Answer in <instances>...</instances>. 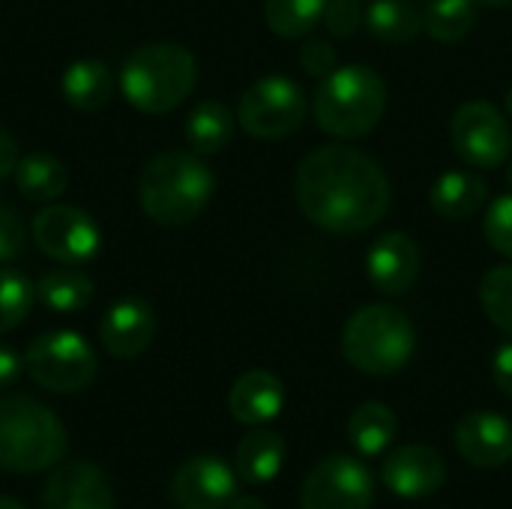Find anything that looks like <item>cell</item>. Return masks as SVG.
Here are the masks:
<instances>
[{"mask_svg": "<svg viewBox=\"0 0 512 509\" xmlns=\"http://www.w3.org/2000/svg\"><path fill=\"white\" fill-rule=\"evenodd\" d=\"M297 204L312 225L330 234H360L387 216L390 180L369 153L327 144L300 162Z\"/></svg>", "mask_w": 512, "mask_h": 509, "instance_id": "1", "label": "cell"}, {"mask_svg": "<svg viewBox=\"0 0 512 509\" xmlns=\"http://www.w3.org/2000/svg\"><path fill=\"white\" fill-rule=\"evenodd\" d=\"M216 180L198 153L168 150L153 156L138 180L141 210L156 225H189L210 204Z\"/></svg>", "mask_w": 512, "mask_h": 509, "instance_id": "2", "label": "cell"}, {"mask_svg": "<svg viewBox=\"0 0 512 509\" xmlns=\"http://www.w3.org/2000/svg\"><path fill=\"white\" fill-rule=\"evenodd\" d=\"M198 81V60L177 42L135 48L120 69L123 99L144 114H165L183 105Z\"/></svg>", "mask_w": 512, "mask_h": 509, "instance_id": "3", "label": "cell"}, {"mask_svg": "<svg viewBox=\"0 0 512 509\" xmlns=\"http://www.w3.org/2000/svg\"><path fill=\"white\" fill-rule=\"evenodd\" d=\"M387 108V84L369 66H336L321 78L312 99L318 126L336 138L354 141L369 135Z\"/></svg>", "mask_w": 512, "mask_h": 509, "instance_id": "4", "label": "cell"}, {"mask_svg": "<svg viewBox=\"0 0 512 509\" xmlns=\"http://www.w3.org/2000/svg\"><path fill=\"white\" fill-rule=\"evenodd\" d=\"M66 456V429L60 417L33 396L0 399V468L36 474Z\"/></svg>", "mask_w": 512, "mask_h": 509, "instance_id": "5", "label": "cell"}, {"mask_svg": "<svg viewBox=\"0 0 512 509\" xmlns=\"http://www.w3.org/2000/svg\"><path fill=\"white\" fill-rule=\"evenodd\" d=\"M417 348L411 318L396 306H363L342 330V354L363 375H393L408 366Z\"/></svg>", "mask_w": 512, "mask_h": 509, "instance_id": "6", "label": "cell"}, {"mask_svg": "<svg viewBox=\"0 0 512 509\" xmlns=\"http://www.w3.org/2000/svg\"><path fill=\"white\" fill-rule=\"evenodd\" d=\"M309 114L306 93L288 75L258 78L237 105V123L261 141H279L294 135Z\"/></svg>", "mask_w": 512, "mask_h": 509, "instance_id": "7", "label": "cell"}, {"mask_svg": "<svg viewBox=\"0 0 512 509\" xmlns=\"http://www.w3.org/2000/svg\"><path fill=\"white\" fill-rule=\"evenodd\" d=\"M24 369L48 393H81L96 378V354L84 336L54 330L30 342Z\"/></svg>", "mask_w": 512, "mask_h": 509, "instance_id": "8", "label": "cell"}, {"mask_svg": "<svg viewBox=\"0 0 512 509\" xmlns=\"http://www.w3.org/2000/svg\"><path fill=\"white\" fill-rule=\"evenodd\" d=\"M30 234L39 252L66 267H84L87 261H93L102 243L93 216L72 204H48L45 210H39L33 216Z\"/></svg>", "mask_w": 512, "mask_h": 509, "instance_id": "9", "label": "cell"}, {"mask_svg": "<svg viewBox=\"0 0 512 509\" xmlns=\"http://www.w3.org/2000/svg\"><path fill=\"white\" fill-rule=\"evenodd\" d=\"M450 138L456 153L474 168H498L512 153V129L507 117L483 99H471L456 108Z\"/></svg>", "mask_w": 512, "mask_h": 509, "instance_id": "10", "label": "cell"}, {"mask_svg": "<svg viewBox=\"0 0 512 509\" xmlns=\"http://www.w3.org/2000/svg\"><path fill=\"white\" fill-rule=\"evenodd\" d=\"M375 501L372 474L360 459L327 456L303 480L300 509H369Z\"/></svg>", "mask_w": 512, "mask_h": 509, "instance_id": "11", "label": "cell"}, {"mask_svg": "<svg viewBox=\"0 0 512 509\" xmlns=\"http://www.w3.org/2000/svg\"><path fill=\"white\" fill-rule=\"evenodd\" d=\"M237 495V474L216 456H195L171 477L177 509H225Z\"/></svg>", "mask_w": 512, "mask_h": 509, "instance_id": "12", "label": "cell"}, {"mask_svg": "<svg viewBox=\"0 0 512 509\" xmlns=\"http://www.w3.org/2000/svg\"><path fill=\"white\" fill-rule=\"evenodd\" d=\"M381 477L393 495H399L405 501H420V498L435 495L444 486L447 465L438 450H432L426 444H408L387 456Z\"/></svg>", "mask_w": 512, "mask_h": 509, "instance_id": "13", "label": "cell"}, {"mask_svg": "<svg viewBox=\"0 0 512 509\" xmlns=\"http://www.w3.org/2000/svg\"><path fill=\"white\" fill-rule=\"evenodd\" d=\"M456 450L480 471L504 468L512 459V423L495 411H471L456 426Z\"/></svg>", "mask_w": 512, "mask_h": 509, "instance_id": "14", "label": "cell"}, {"mask_svg": "<svg viewBox=\"0 0 512 509\" xmlns=\"http://www.w3.org/2000/svg\"><path fill=\"white\" fill-rule=\"evenodd\" d=\"M153 336H156V315L138 297L117 300L99 324V339L105 351L117 360L141 357L150 348Z\"/></svg>", "mask_w": 512, "mask_h": 509, "instance_id": "15", "label": "cell"}, {"mask_svg": "<svg viewBox=\"0 0 512 509\" xmlns=\"http://www.w3.org/2000/svg\"><path fill=\"white\" fill-rule=\"evenodd\" d=\"M42 509H114V495L96 465L69 462L48 477Z\"/></svg>", "mask_w": 512, "mask_h": 509, "instance_id": "16", "label": "cell"}, {"mask_svg": "<svg viewBox=\"0 0 512 509\" xmlns=\"http://www.w3.org/2000/svg\"><path fill=\"white\" fill-rule=\"evenodd\" d=\"M366 273L381 294H405L420 276V246L408 234L390 231L372 243Z\"/></svg>", "mask_w": 512, "mask_h": 509, "instance_id": "17", "label": "cell"}, {"mask_svg": "<svg viewBox=\"0 0 512 509\" xmlns=\"http://www.w3.org/2000/svg\"><path fill=\"white\" fill-rule=\"evenodd\" d=\"M282 405H285V387L267 369H252L240 375L228 393V408L234 420L243 426H264L276 420Z\"/></svg>", "mask_w": 512, "mask_h": 509, "instance_id": "18", "label": "cell"}, {"mask_svg": "<svg viewBox=\"0 0 512 509\" xmlns=\"http://www.w3.org/2000/svg\"><path fill=\"white\" fill-rule=\"evenodd\" d=\"M486 198H489V186L474 171L450 168L432 183V210L444 219H453V222L480 213Z\"/></svg>", "mask_w": 512, "mask_h": 509, "instance_id": "19", "label": "cell"}, {"mask_svg": "<svg viewBox=\"0 0 512 509\" xmlns=\"http://www.w3.org/2000/svg\"><path fill=\"white\" fill-rule=\"evenodd\" d=\"M282 465H285V441L270 429L252 426V432L237 444L234 471L249 486L270 483L282 471Z\"/></svg>", "mask_w": 512, "mask_h": 509, "instance_id": "20", "label": "cell"}, {"mask_svg": "<svg viewBox=\"0 0 512 509\" xmlns=\"http://www.w3.org/2000/svg\"><path fill=\"white\" fill-rule=\"evenodd\" d=\"M114 87H117L114 72L102 60H93V57L69 63L60 78V90L66 102L78 111H96L108 105V99L114 96Z\"/></svg>", "mask_w": 512, "mask_h": 509, "instance_id": "21", "label": "cell"}, {"mask_svg": "<svg viewBox=\"0 0 512 509\" xmlns=\"http://www.w3.org/2000/svg\"><path fill=\"white\" fill-rule=\"evenodd\" d=\"M93 279L78 270V267H57L48 270L39 282H36V300L57 312V315H72L81 312L90 300H93Z\"/></svg>", "mask_w": 512, "mask_h": 509, "instance_id": "22", "label": "cell"}, {"mask_svg": "<svg viewBox=\"0 0 512 509\" xmlns=\"http://www.w3.org/2000/svg\"><path fill=\"white\" fill-rule=\"evenodd\" d=\"M234 135V114L225 102L219 99H204L192 108L189 120H186V141L192 147V153L198 156H210L228 147Z\"/></svg>", "mask_w": 512, "mask_h": 509, "instance_id": "23", "label": "cell"}, {"mask_svg": "<svg viewBox=\"0 0 512 509\" xmlns=\"http://www.w3.org/2000/svg\"><path fill=\"white\" fill-rule=\"evenodd\" d=\"M12 177H15L18 192L24 198H30V201H54L69 186L66 165L51 153H27V156H21Z\"/></svg>", "mask_w": 512, "mask_h": 509, "instance_id": "24", "label": "cell"}, {"mask_svg": "<svg viewBox=\"0 0 512 509\" xmlns=\"http://www.w3.org/2000/svg\"><path fill=\"white\" fill-rule=\"evenodd\" d=\"M399 423L396 414L381 405V402H366L360 405L351 420H348V441L360 456H381L393 441H396Z\"/></svg>", "mask_w": 512, "mask_h": 509, "instance_id": "25", "label": "cell"}, {"mask_svg": "<svg viewBox=\"0 0 512 509\" xmlns=\"http://www.w3.org/2000/svg\"><path fill=\"white\" fill-rule=\"evenodd\" d=\"M366 24L384 42H411L423 30V15L414 0H375L366 9Z\"/></svg>", "mask_w": 512, "mask_h": 509, "instance_id": "26", "label": "cell"}, {"mask_svg": "<svg viewBox=\"0 0 512 509\" xmlns=\"http://www.w3.org/2000/svg\"><path fill=\"white\" fill-rule=\"evenodd\" d=\"M327 0H267L264 18L276 36L297 39L312 33L324 21Z\"/></svg>", "mask_w": 512, "mask_h": 509, "instance_id": "27", "label": "cell"}, {"mask_svg": "<svg viewBox=\"0 0 512 509\" xmlns=\"http://www.w3.org/2000/svg\"><path fill=\"white\" fill-rule=\"evenodd\" d=\"M477 0H432L423 27L438 42H462L477 24Z\"/></svg>", "mask_w": 512, "mask_h": 509, "instance_id": "28", "label": "cell"}, {"mask_svg": "<svg viewBox=\"0 0 512 509\" xmlns=\"http://www.w3.org/2000/svg\"><path fill=\"white\" fill-rule=\"evenodd\" d=\"M36 303V285L12 270V267H0V336L15 330L33 309Z\"/></svg>", "mask_w": 512, "mask_h": 509, "instance_id": "29", "label": "cell"}, {"mask_svg": "<svg viewBox=\"0 0 512 509\" xmlns=\"http://www.w3.org/2000/svg\"><path fill=\"white\" fill-rule=\"evenodd\" d=\"M480 303L489 321L512 336V264L492 267L480 282Z\"/></svg>", "mask_w": 512, "mask_h": 509, "instance_id": "30", "label": "cell"}, {"mask_svg": "<svg viewBox=\"0 0 512 509\" xmlns=\"http://www.w3.org/2000/svg\"><path fill=\"white\" fill-rule=\"evenodd\" d=\"M483 234L495 252L512 258V195H501L492 201L483 222Z\"/></svg>", "mask_w": 512, "mask_h": 509, "instance_id": "31", "label": "cell"}, {"mask_svg": "<svg viewBox=\"0 0 512 509\" xmlns=\"http://www.w3.org/2000/svg\"><path fill=\"white\" fill-rule=\"evenodd\" d=\"M363 21L366 12L360 9V0H327L324 24L333 36H354Z\"/></svg>", "mask_w": 512, "mask_h": 509, "instance_id": "32", "label": "cell"}, {"mask_svg": "<svg viewBox=\"0 0 512 509\" xmlns=\"http://www.w3.org/2000/svg\"><path fill=\"white\" fill-rule=\"evenodd\" d=\"M24 240L27 231L21 225V216L9 204H0V264L15 261L24 252Z\"/></svg>", "mask_w": 512, "mask_h": 509, "instance_id": "33", "label": "cell"}, {"mask_svg": "<svg viewBox=\"0 0 512 509\" xmlns=\"http://www.w3.org/2000/svg\"><path fill=\"white\" fill-rule=\"evenodd\" d=\"M300 66L315 75V78H324L336 69V51L330 42L324 39H309L303 48H300Z\"/></svg>", "mask_w": 512, "mask_h": 509, "instance_id": "34", "label": "cell"}, {"mask_svg": "<svg viewBox=\"0 0 512 509\" xmlns=\"http://www.w3.org/2000/svg\"><path fill=\"white\" fill-rule=\"evenodd\" d=\"M492 378H495V387L512 399V342L501 345L498 354L492 357Z\"/></svg>", "mask_w": 512, "mask_h": 509, "instance_id": "35", "label": "cell"}, {"mask_svg": "<svg viewBox=\"0 0 512 509\" xmlns=\"http://www.w3.org/2000/svg\"><path fill=\"white\" fill-rule=\"evenodd\" d=\"M18 159H21V153H18V141H15V138L0 126V180H6V177L15 171Z\"/></svg>", "mask_w": 512, "mask_h": 509, "instance_id": "36", "label": "cell"}, {"mask_svg": "<svg viewBox=\"0 0 512 509\" xmlns=\"http://www.w3.org/2000/svg\"><path fill=\"white\" fill-rule=\"evenodd\" d=\"M21 369H24V360L12 348L0 345V390L9 387V384H15L18 375H21Z\"/></svg>", "mask_w": 512, "mask_h": 509, "instance_id": "37", "label": "cell"}, {"mask_svg": "<svg viewBox=\"0 0 512 509\" xmlns=\"http://www.w3.org/2000/svg\"><path fill=\"white\" fill-rule=\"evenodd\" d=\"M228 509H267L264 507V501L261 498H255V495H234L231 498V504Z\"/></svg>", "mask_w": 512, "mask_h": 509, "instance_id": "38", "label": "cell"}, {"mask_svg": "<svg viewBox=\"0 0 512 509\" xmlns=\"http://www.w3.org/2000/svg\"><path fill=\"white\" fill-rule=\"evenodd\" d=\"M0 509H27L21 501H15V498H3L0 495Z\"/></svg>", "mask_w": 512, "mask_h": 509, "instance_id": "39", "label": "cell"}, {"mask_svg": "<svg viewBox=\"0 0 512 509\" xmlns=\"http://www.w3.org/2000/svg\"><path fill=\"white\" fill-rule=\"evenodd\" d=\"M477 3H486V6H495V9H501V6H512V0H477Z\"/></svg>", "mask_w": 512, "mask_h": 509, "instance_id": "40", "label": "cell"}, {"mask_svg": "<svg viewBox=\"0 0 512 509\" xmlns=\"http://www.w3.org/2000/svg\"><path fill=\"white\" fill-rule=\"evenodd\" d=\"M507 111H510V117H512V87H510V93H507Z\"/></svg>", "mask_w": 512, "mask_h": 509, "instance_id": "41", "label": "cell"}, {"mask_svg": "<svg viewBox=\"0 0 512 509\" xmlns=\"http://www.w3.org/2000/svg\"><path fill=\"white\" fill-rule=\"evenodd\" d=\"M507 180H510V186H512V162H510V171H507Z\"/></svg>", "mask_w": 512, "mask_h": 509, "instance_id": "42", "label": "cell"}]
</instances>
